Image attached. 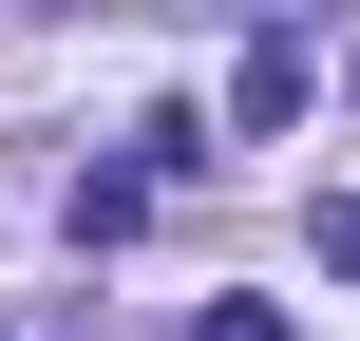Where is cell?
<instances>
[{"label":"cell","mask_w":360,"mask_h":341,"mask_svg":"<svg viewBox=\"0 0 360 341\" xmlns=\"http://www.w3.org/2000/svg\"><path fill=\"white\" fill-rule=\"evenodd\" d=\"M228 114H247V133H285V114H304V38H247V76H228Z\"/></svg>","instance_id":"1"},{"label":"cell","mask_w":360,"mask_h":341,"mask_svg":"<svg viewBox=\"0 0 360 341\" xmlns=\"http://www.w3.org/2000/svg\"><path fill=\"white\" fill-rule=\"evenodd\" d=\"M323 266H342V285H360V190H323Z\"/></svg>","instance_id":"2"}]
</instances>
